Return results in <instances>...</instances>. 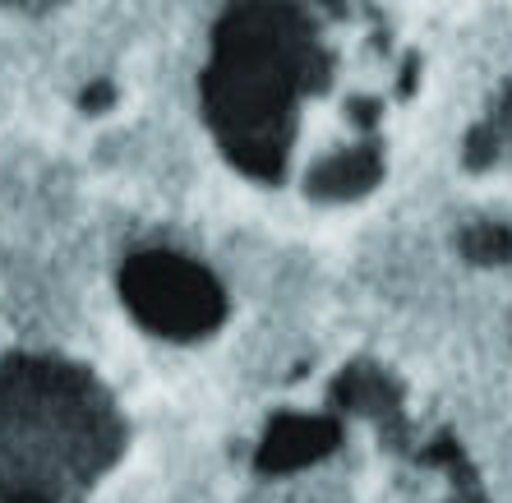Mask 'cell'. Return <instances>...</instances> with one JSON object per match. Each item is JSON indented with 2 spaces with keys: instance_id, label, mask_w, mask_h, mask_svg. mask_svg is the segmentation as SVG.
<instances>
[{
  "instance_id": "1",
  "label": "cell",
  "mask_w": 512,
  "mask_h": 503,
  "mask_svg": "<svg viewBox=\"0 0 512 503\" xmlns=\"http://www.w3.org/2000/svg\"><path fill=\"white\" fill-rule=\"evenodd\" d=\"M319 79V42L291 10H236L217 33L208 107L227 153L254 176H282L291 107Z\"/></svg>"
},
{
  "instance_id": "2",
  "label": "cell",
  "mask_w": 512,
  "mask_h": 503,
  "mask_svg": "<svg viewBox=\"0 0 512 503\" xmlns=\"http://www.w3.org/2000/svg\"><path fill=\"white\" fill-rule=\"evenodd\" d=\"M111 453V416L60 365L0 374V503H70Z\"/></svg>"
},
{
  "instance_id": "3",
  "label": "cell",
  "mask_w": 512,
  "mask_h": 503,
  "mask_svg": "<svg viewBox=\"0 0 512 503\" xmlns=\"http://www.w3.org/2000/svg\"><path fill=\"white\" fill-rule=\"evenodd\" d=\"M125 296L143 324L157 333L190 337L217 324L222 314V291L199 264L180 254H134L125 268Z\"/></svg>"
}]
</instances>
